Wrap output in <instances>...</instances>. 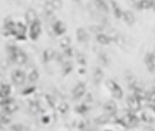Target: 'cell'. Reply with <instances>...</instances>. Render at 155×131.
Returning a JSON list of instances; mask_svg holds the SVG:
<instances>
[{
  "mask_svg": "<svg viewBox=\"0 0 155 131\" xmlns=\"http://www.w3.org/2000/svg\"><path fill=\"white\" fill-rule=\"evenodd\" d=\"M117 108L116 104L113 101L106 102L104 105V109L108 113L113 114L116 112Z\"/></svg>",
  "mask_w": 155,
  "mask_h": 131,
  "instance_id": "obj_14",
  "label": "cell"
},
{
  "mask_svg": "<svg viewBox=\"0 0 155 131\" xmlns=\"http://www.w3.org/2000/svg\"><path fill=\"white\" fill-rule=\"evenodd\" d=\"M25 19L28 24L32 25L37 21V13L36 11L32 9H28L25 13Z\"/></svg>",
  "mask_w": 155,
  "mask_h": 131,
  "instance_id": "obj_7",
  "label": "cell"
},
{
  "mask_svg": "<svg viewBox=\"0 0 155 131\" xmlns=\"http://www.w3.org/2000/svg\"><path fill=\"white\" fill-rule=\"evenodd\" d=\"M77 39L81 42H86L88 39V35L84 28H80L76 31Z\"/></svg>",
  "mask_w": 155,
  "mask_h": 131,
  "instance_id": "obj_10",
  "label": "cell"
},
{
  "mask_svg": "<svg viewBox=\"0 0 155 131\" xmlns=\"http://www.w3.org/2000/svg\"><path fill=\"white\" fill-rule=\"evenodd\" d=\"M123 15H124V18H125V20L128 24L131 25L135 22V16L131 11H126L123 13Z\"/></svg>",
  "mask_w": 155,
  "mask_h": 131,
  "instance_id": "obj_15",
  "label": "cell"
},
{
  "mask_svg": "<svg viewBox=\"0 0 155 131\" xmlns=\"http://www.w3.org/2000/svg\"><path fill=\"white\" fill-rule=\"evenodd\" d=\"M96 6L97 7L100 9L101 11H103L105 13L109 12V8L107 4L103 1H95Z\"/></svg>",
  "mask_w": 155,
  "mask_h": 131,
  "instance_id": "obj_18",
  "label": "cell"
},
{
  "mask_svg": "<svg viewBox=\"0 0 155 131\" xmlns=\"http://www.w3.org/2000/svg\"><path fill=\"white\" fill-rule=\"evenodd\" d=\"M11 79L13 83L18 86L22 85L25 81V74L20 69H15L11 74Z\"/></svg>",
  "mask_w": 155,
  "mask_h": 131,
  "instance_id": "obj_3",
  "label": "cell"
},
{
  "mask_svg": "<svg viewBox=\"0 0 155 131\" xmlns=\"http://www.w3.org/2000/svg\"><path fill=\"white\" fill-rule=\"evenodd\" d=\"M111 3H112V6H113V9H114L115 16L117 19L120 18L121 17V15H122V12H121L120 8L119 7V6H118V4L116 3V1H111Z\"/></svg>",
  "mask_w": 155,
  "mask_h": 131,
  "instance_id": "obj_20",
  "label": "cell"
},
{
  "mask_svg": "<svg viewBox=\"0 0 155 131\" xmlns=\"http://www.w3.org/2000/svg\"><path fill=\"white\" fill-rule=\"evenodd\" d=\"M85 92V86L84 84L80 83L73 90V94L76 98H80L83 96Z\"/></svg>",
  "mask_w": 155,
  "mask_h": 131,
  "instance_id": "obj_9",
  "label": "cell"
},
{
  "mask_svg": "<svg viewBox=\"0 0 155 131\" xmlns=\"http://www.w3.org/2000/svg\"><path fill=\"white\" fill-rule=\"evenodd\" d=\"M23 127L20 124H15L11 126V129L13 131H22Z\"/></svg>",
  "mask_w": 155,
  "mask_h": 131,
  "instance_id": "obj_29",
  "label": "cell"
},
{
  "mask_svg": "<svg viewBox=\"0 0 155 131\" xmlns=\"http://www.w3.org/2000/svg\"><path fill=\"white\" fill-rule=\"evenodd\" d=\"M9 54L11 60L18 64H24L27 61V57L25 53L17 46H10L9 48Z\"/></svg>",
  "mask_w": 155,
  "mask_h": 131,
  "instance_id": "obj_1",
  "label": "cell"
},
{
  "mask_svg": "<svg viewBox=\"0 0 155 131\" xmlns=\"http://www.w3.org/2000/svg\"><path fill=\"white\" fill-rule=\"evenodd\" d=\"M104 73L102 70L99 68H95L94 72H93V78L94 81L96 84L100 83L102 79L103 78Z\"/></svg>",
  "mask_w": 155,
  "mask_h": 131,
  "instance_id": "obj_13",
  "label": "cell"
},
{
  "mask_svg": "<svg viewBox=\"0 0 155 131\" xmlns=\"http://www.w3.org/2000/svg\"><path fill=\"white\" fill-rule=\"evenodd\" d=\"M4 105V109L7 114H11L18 109V105L14 101H6Z\"/></svg>",
  "mask_w": 155,
  "mask_h": 131,
  "instance_id": "obj_8",
  "label": "cell"
},
{
  "mask_svg": "<svg viewBox=\"0 0 155 131\" xmlns=\"http://www.w3.org/2000/svg\"><path fill=\"white\" fill-rule=\"evenodd\" d=\"M144 61L148 70L151 72H154L155 69L154 54L151 53L147 54L144 57Z\"/></svg>",
  "mask_w": 155,
  "mask_h": 131,
  "instance_id": "obj_5",
  "label": "cell"
},
{
  "mask_svg": "<svg viewBox=\"0 0 155 131\" xmlns=\"http://www.w3.org/2000/svg\"><path fill=\"white\" fill-rule=\"evenodd\" d=\"M39 106L36 103H32L29 106V110L31 112L34 114H37L39 111Z\"/></svg>",
  "mask_w": 155,
  "mask_h": 131,
  "instance_id": "obj_26",
  "label": "cell"
},
{
  "mask_svg": "<svg viewBox=\"0 0 155 131\" xmlns=\"http://www.w3.org/2000/svg\"><path fill=\"white\" fill-rule=\"evenodd\" d=\"M124 122L126 125L133 126L137 123V119L135 117L129 115L124 118Z\"/></svg>",
  "mask_w": 155,
  "mask_h": 131,
  "instance_id": "obj_17",
  "label": "cell"
},
{
  "mask_svg": "<svg viewBox=\"0 0 155 131\" xmlns=\"http://www.w3.org/2000/svg\"><path fill=\"white\" fill-rule=\"evenodd\" d=\"M70 43V39L69 37H64L60 41V46L62 48H67Z\"/></svg>",
  "mask_w": 155,
  "mask_h": 131,
  "instance_id": "obj_22",
  "label": "cell"
},
{
  "mask_svg": "<svg viewBox=\"0 0 155 131\" xmlns=\"http://www.w3.org/2000/svg\"><path fill=\"white\" fill-rule=\"evenodd\" d=\"M97 40L98 42H99L100 44L102 45H108L110 43V39L107 37L106 36L102 35V34H100L99 35H98L97 36Z\"/></svg>",
  "mask_w": 155,
  "mask_h": 131,
  "instance_id": "obj_19",
  "label": "cell"
},
{
  "mask_svg": "<svg viewBox=\"0 0 155 131\" xmlns=\"http://www.w3.org/2000/svg\"><path fill=\"white\" fill-rule=\"evenodd\" d=\"M41 32V24L39 20L36 21L32 25H30L29 36L31 39L36 40L39 37Z\"/></svg>",
  "mask_w": 155,
  "mask_h": 131,
  "instance_id": "obj_4",
  "label": "cell"
},
{
  "mask_svg": "<svg viewBox=\"0 0 155 131\" xmlns=\"http://www.w3.org/2000/svg\"><path fill=\"white\" fill-rule=\"evenodd\" d=\"M136 97H139V98H145L146 97V93L144 92V91L141 90H138L136 92Z\"/></svg>",
  "mask_w": 155,
  "mask_h": 131,
  "instance_id": "obj_31",
  "label": "cell"
},
{
  "mask_svg": "<svg viewBox=\"0 0 155 131\" xmlns=\"http://www.w3.org/2000/svg\"><path fill=\"white\" fill-rule=\"evenodd\" d=\"M0 121L4 124H7L10 122V119L7 115L3 114L2 116H0Z\"/></svg>",
  "mask_w": 155,
  "mask_h": 131,
  "instance_id": "obj_28",
  "label": "cell"
},
{
  "mask_svg": "<svg viewBox=\"0 0 155 131\" xmlns=\"http://www.w3.org/2000/svg\"><path fill=\"white\" fill-rule=\"evenodd\" d=\"M106 85L109 90H111L114 97L118 99H121L123 95V90L116 82L111 79L107 80L106 82Z\"/></svg>",
  "mask_w": 155,
  "mask_h": 131,
  "instance_id": "obj_2",
  "label": "cell"
},
{
  "mask_svg": "<svg viewBox=\"0 0 155 131\" xmlns=\"http://www.w3.org/2000/svg\"><path fill=\"white\" fill-rule=\"evenodd\" d=\"M154 1H139L136 4L138 7L141 9H147L154 6Z\"/></svg>",
  "mask_w": 155,
  "mask_h": 131,
  "instance_id": "obj_16",
  "label": "cell"
},
{
  "mask_svg": "<svg viewBox=\"0 0 155 131\" xmlns=\"http://www.w3.org/2000/svg\"><path fill=\"white\" fill-rule=\"evenodd\" d=\"M108 120V117L107 116H102L98 119L97 122L100 124H103L106 123Z\"/></svg>",
  "mask_w": 155,
  "mask_h": 131,
  "instance_id": "obj_30",
  "label": "cell"
},
{
  "mask_svg": "<svg viewBox=\"0 0 155 131\" xmlns=\"http://www.w3.org/2000/svg\"><path fill=\"white\" fill-rule=\"evenodd\" d=\"M53 30L57 35L60 36L64 34L67 30L66 25L61 21H57L53 27Z\"/></svg>",
  "mask_w": 155,
  "mask_h": 131,
  "instance_id": "obj_6",
  "label": "cell"
},
{
  "mask_svg": "<svg viewBox=\"0 0 155 131\" xmlns=\"http://www.w3.org/2000/svg\"><path fill=\"white\" fill-rule=\"evenodd\" d=\"M39 73L36 70H33L28 76V79L30 82H34L39 78Z\"/></svg>",
  "mask_w": 155,
  "mask_h": 131,
  "instance_id": "obj_23",
  "label": "cell"
},
{
  "mask_svg": "<svg viewBox=\"0 0 155 131\" xmlns=\"http://www.w3.org/2000/svg\"><path fill=\"white\" fill-rule=\"evenodd\" d=\"M128 103L131 109L137 111L139 108V102L136 97H129L128 100Z\"/></svg>",
  "mask_w": 155,
  "mask_h": 131,
  "instance_id": "obj_12",
  "label": "cell"
},
{
  "mask_svg": "<svg viewBox=\"0 0 155 131\" xmlns=\"http://www.w3.org/2000/svg\"><path fill=\"white\" fill-rule=\"evenodd\" d=\"M68 108H69V107H68V105L67 104L63 103L59 106V110L61 112H65L68 109Z\"/></svg>",
  "mask_w": 155,
  "mask_h": 131,
  "instance_id": "obj_32",
  "label": "cell"
},
{
  "mask_svg": "<svg viewBox=\"0 0 155 131\" xmlns=\"http://www.w3.org/2000/svg\"><path fill=\"white\" fill-rule=\"evenodd\" d=\"M55 55V51L52 48H48L43 52V58L45 63H47L52 60Z\"/></svg>",
  "mask_w": 155,
  "mask_h": 131,
  "instance_id": "obj_11",
  "label": "cell"
},
{
  "mask_svg": "<svg viewBox=\"0 0 155 131\" xmlns=\"http://www.w3.org/2000/svg\"><path fill=\"white\" fill-rule=\"evenodd\" d=\"M76 60L79 64L81 65H85L87 64V60L85 56L83 54H79L76 57Z\"/></svg>",
  "mask_w": 155,
  "mask_h": 131,
  "instance_id": "obj_25",
  "label": "cell"
},
{
  "mask_svg": "<svg viewBox=\"0 0 155 131\" xmlns=\"http://www.w3.org/2000/svg\"><path fill=\"white\" fill-rule=\"evenodd\" d=\"M10 90L11 89L10 86L7 85H3L1 89V90H0V95L4 97H6L9 94Z\"/></svg>",
  "mask_w": 155,
  "mask_h": 131,
  "instance_id": "obj_21",
  "label": "cell"
},
{
  "mask_svg": "<svg viewBox=\"0 0 155 131\" xmlns=\"http://www.w3.org/2000/svg\"><path fill=\"white\" fill-rule=\"evenodd\" d=\"M72 70V66L70 63H66L65 66H64V69H63V73L64 75H67L69 73L71 72Z\"/></svg>",
  "mask_w": 155,
  "mask_h": 131,
  "instance_id": "obj_27",
  "label": "cell"
},
{
  "mask_svg": "<svg viewBox=\"0 0 155 131\" xmlns=\"http://www.w3.org/2000/svg\"><path fill=\"white\" fill-rule=\"evenodd\" d=\"M50 3L54 9L59 10L63 6V2L60 0H54V1H51Z\"/></svg>",
  "mask_w": 155,
  "mask_h": 131,
  "instance_id": "obj_24",
  "label": "cell"
},
{
  "mask_svg": "<svg viewBox=\"0 0 155 131\" xmlns=\"http://www.w3.org/2000/svg\"><path fill=\"white\" fill-rule=\"evenodd\" d=\"M65 53L66 54L67 56L68 57H71L73 55V51H72V49L71 48H68L67 50L65 51Z\"/></svg>",
  "mask_w": 155,
  "mask_h": 131,
  "instance_id": "obj_33",
  "label": "cell"
}]
</instances>
